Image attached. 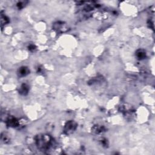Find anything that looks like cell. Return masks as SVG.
Instances as JSON below:
<instances>
[{"instance_id": "4", "label": "cell", "mask_w": 155, "mask_h": 155, "mask_svg": "<svg viewBox=\"0 0 155 155\" xmlns=\"http://www.w3.org/2000/svg\"><path fill=\"white\" fill-rule=\"evenodd\" d=\"M28 90H29V89H28V85H26V84H22L19 89V92L20 94H22V95H26L28 93Z\"/></svg>"}, {"instance_id": "5", "label": "cell", "mask_w": 155, "mask_h": 155, "mask_svg": "<svg viewBox=\"0 0 155 155\" xmlns=\"http://www.w3.org/2000/svg\"><path fill=\"white\" fill-rule=\"evenodd\" d=\"M29 72H30V71H29L28 69L26 67H21L19 70V74L21 76H26V75H28Z\"/></svg>"}, {"instance_id": "1", "label": "cell", "mask_w": 155, "mask_h": 155, "mask_svg": "<svg viewBox=\"0 0 155 155\" xmlns=\"http://www.w3.org/2000/svg\"><path fill=\"white\" fill-rule=\"evenodd\" d=\"M36 146L41 151H47L53 145V139L48 134H39L35 137Z\"/></svg>"}, {"instance_id": "3", "label": "cell", "mask_w": 155, "mask_h": 155, "mask_svg": "<svg viewBox=\"0 0 155 155\" xmlns=\"http://www.w3.org/2000/svg\"><path fill=\"white\" fill-rule=\"evenodd\" d=\"M6 122L7 125L9 127H17L19 125V122H18V121L16 118H13V117H11V118H8Z\"/></svg>"}, {"instance_id": "2", "label": "cell", "mask_w": 155, "mask_h": 155, "mask_svg": "<svg viewBox=\"0 0 155 155\" xmlns=\"http://www.w3.org/2000/svg\"><path fill=\"white\" fill-rule=\"evenodd\" d=\"M77 127V124L73 121H68L65 125L64 132L67 134H71L76 130Z\"/></svg>"}, {"instance_id": "9", "label": "cell", "mask_w": 155, "mask_h": 155, "mask_svg": "<svg viewBox=\"0 0 155 155\" xmlns=\"http://www.w3.org/2000/svg\"><path fill=\"white\" fill-rule=\"evenodd\" d=\"M1 24L3 26V25H5L6 24L9 23V20L6 16L3 15V14H1Z\"/></svg>"}, {"instance_id": "8", "label": "cell", "mask_w": 155, "mask_h": 155, "mask_svg": "<svg viewBox=\"0 0 155 155\" xmlns=\"http://www.w3.org/2000/svg\"><path fill=\"white\" fill-rule=\"evenodd\" d=\"M54 27L56 30H58V31H60V30H61V31H64V29H65V28H66V27L64 26L63 23L60 24V22H58L56 24H55Z\"/></svg>"}, {"instance_id": "6", "label": "cell", "mask_w": 155, "mask_h": 155, "mask_svg": "<svg viewBox=\"0 0 155 155\" xmlns=\"http://www.w3.org/2000/svg\"><path fill=\"white\" fill-rule=\"evenodd\" d=\"M136 56L139 60H142L145 57L146 54H145V52L142 50H139L136 52Z\"/></svg>"}, {"instance_id": "7", "label": "cell", "mask_w": 155, "mask_h": 155, "mask_svg": "<svg viewBox=\"0 0 155 155\" xmlns=\"http://www.w3.org/2000/svg\"><path fill=\"white\" fill-rule=\"evenodd\" d=\"M93 132H94L96 133H102V132H104L105 128L103 126H98V125H96L95 127L93 128Z\"/></svg>"}, {"instance_id": "11", "label": "cell", "mask_w": 155, "mask_h": 155, "mask_svg": "<svg viewBox=\"0 0 155 155\" xmlns=\"http://www.w3.org/2000/svg\"><path fill=\"white\" fill-rule=\"evenodd\" d=\"M35 45H30V46L28 47V49L30 50H34L35 49Z\"/></svg>"}, {"instance_id": "10", "label": "cell", "mask_w": 155, "mask_h": 155, "mask_svg": "<svg viewBox=\"0 0 155 155\" xmlns=\"http://www.w3.org/2000/svg\"><path fill=\"white\" fill-rule=\"evenodd\" d=\"M1 140L4 142V143H7V142H8L9 141V139L7 137L5 134L3 135V134H2L1 135Z\"/></svg>"}]
</instances>
